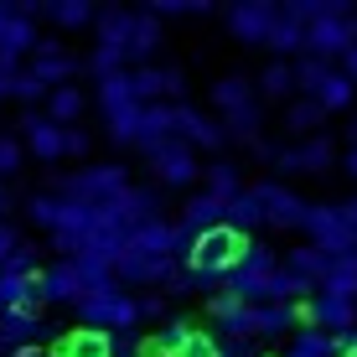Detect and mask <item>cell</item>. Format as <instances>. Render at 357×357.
Instances as JSON below:
<instances>
[{"label":"cell","instance_id":"cell-44","mask_svg":"<svg viewBox=\"0 0 357 357\" xmlns=\"http://www.w3.org/2000/svg\"><path fill=\"white\" fill-rule=\"evenodd\" d=\"M337 342V357H357V331H342V337H331Z\"/></svg>","mask_w":357,"mask_h":357},{"label":"cell","instance_id":"cell-18","mask_svg":"<svg viewBox=\"0 0 357 357\" xmlns=\"http://www.w3.org/2000/svg\"><path fill=\"white\" fill-rule=\"evenodd\" d=\"M331 155H337V145H331L326 135H311V140H301V145L275 151V166H280V171H326Z\"/></svg>","mask_w":357,"mask_h":357},{"label":"cell","instance_id":"cell-8","mask_svg":"<svg viewBox=\"0 0 357 357\" xmlns=\"http://www.w3.org/2000/svg\"><path fill=\"white\" fill-rule=\"evenodd\" d=\"M254 197H259L269 228H305V213H311V202H305L301 192L280 187V181H259V187H254Z\"/></svg>","mask_w":357,"mask_h":357},{"label":"cell","instance_id":"cell-42","mask_svg":"<svg viewBox=\"0 0 357 357\" xmlns=\"http://www.w3.org/2000/svg\"><path fill=\"white\" fill-rule=\"evenodd\" d=\"M68 155H89V130H68Z\"/></svg>","mask_w":357,"mask_h":357},{"label":"cell","instance_id":"cell-11","mask_svg":"<svg viewBox=\"0 0 357 357\" xmlns=\"http://www.w3.org/2000/svg\"><path fill=\"white\" fill-rule=\"evenodd\" d=\"M151 171H155V181H161V187H192V181L202 176V166H197V151H192L187 140L161 145V151L151 155Z\"/></svg>","mask_w":357,"mask_h":357},{"label":"cell","instance_id":"cell-7","mask_svg":"<svg viewBox=\"0 0 357 357\" xmlns=\"http://www.w3.org/2000/svg\"><path fill=\"white\" fill-rule=\"evenodd\" d=\"M347 47H357V16H326L316 26H305V57H347Z\"/></svg>","mask_w":357,"mask_h":357},{"label":"cell","instance_id":"cell-47","mask_svg":"<svg viewBox=\"0 0 357 357\" xmlns=\"http://www.w3.org/2000/svg\"><path fill=\"white\" fill-rule=\"evenodd\" d=\"M342 73H347V78L357 83V47H347V57H342Z\"/></svg>","mask_w":357,"mask_h":357},{"label":"cell","instance_id":"cell-35","mask_svg":"<svg viewBox=\"0 0 357 357\" xmlns=\"http://www.w3.org/2000/svg\"><path fill=\"white\" fill-rule=\"evenodd\" d=\"M243 311H249V301H243V295L238 290H233V285H223V290H218L213 295V301H207V316H213V321L218 326H228V321H238V316Z\"/></svg>","mask_w":357,"mask_h":357},{"label":"cell","instance_id":"cell-15","mask_svg":"<svg viewBox=\"0 0 357 357\" xmlns=\"http://www.w3.org/2000/svg\"><path fill=\"white\" fill-rule=\"evenodd\" d=\"M130 254H151V259H181L187 254V233H181L176 223H145L140 233L130 238Z\"/></svg>","mask_w":357,"mask_h":357},{"label":"cell","instance_id":"cell-14","mask_svg":"<svg viewBox=\"0 0 357 357\" xmlns=\"http://www.w3.org/2000/svg\"><path fill=\"white\" fill-rule=\"evenodd\" d=\"M21 145H26L36 161H63L68 155V130L52 125L47 114H26L21 119Z\"/></svg>","mask_w":357,"mask_h":357},{"label":"cell","instance_id":"cell-4","mask_svg":"<svg viewBox=\"0 0 357 357\" xmlns=\"http://www.w3.org/2000/svg\"><path fill=\"white\" fill-rule=\"evenodd\" d=\"M305 238L316 243V249H326L331 259H357V233L342 223V213L337 207H326V202H311V213H305Z\"/></svg>","mask_w":357,"mask_h":357},{"label":"cell","instance_id":"cell-1","mask_svg":"<svg viewBox=\"0 0 357 357\" xmlns=\"http://www.w3.org/2000/svg\"><path fill=\"white\" fill-rule=\"evenodd\" d=\"M249 254H254V238L223 223V228L197 233V238L187 243V254H181V264H187L192 280H218V275H238Z\"/></svg>","mask_w":357,"mask_h":357},{"label":"cell","instance_id":"cell-5","mask_svg":"<svg viewBox=\"0 0 357 357\" xmlns=\"http://www.w3.org/2000/svg\"><path fill=\"white\" fill-rule=\"evenodd\" d=\"M280 269H285V264L275 259V249L254 243V254L243 259V269H238V275L228 280V285L238 290V295H243L249 305H275V275H280Z\"/></svg>","mask_w":357,"mask_h":357},{"label":"cell","instance_id":"cell-29","mask_svg":"<svg viewBox=\"0 0 357 357\" xmlns=\"http://www.w3.org/2000/svg\"><path fill=\"white\" fill-rule=\"evenodd\" d=\"M259 223H264V207H259V197H254V187H243V192L228 202V228L249 233V228H259Z\"/></svg>","mask_w":357,"mask_h":357},{"label":"cell","instance_id":"cell-46","mask_svg":"<svg viewBox=\"0 0 357 357\" xmlns=\"http://www.w3.org/2000/svg\"><path fill=\"white\" fill-rule=\"evenodd\" d=\"M10 207H16V192H10L6 181H0V223H6V213H10Z\"/></svg>","mask_w":357,"mask_h":357},{"label":"cell","instance_id":"cell-6","mask_svg":"<svg viewBox=\"0 0 357 357\" xmlns=\"http://www.w3.org/2000/svg\"><path fill=\"white\" fill-rule=\"evenodd\" d=\"M145 352H151V357H223V347L213 342V331H202L192 321H171Z\"/></svg>","mask_w":357,"mask_h":357},{"label":"cell","instance_id":"cell-24","mask_svg":"<svg viewBox=\"0 0 357 357\" xmlns=\"http://www.w3.org/2000/svg\"><path fill=\"white\" fill-rule=\"evenodd\" d=\"M213 104L223 109V114H233V109H249V104H259V98H254V83L243 78V73H223V78L213 83Z\"/></svg>","mask_w":357,"mask_h":357},{"label":"cell","instance_id":"cell-22","mask_svg":"<svg viewBox=\"0 0 357 357\" xmlns=\"http://www.w3.org/2000/svg\"><path fill=\"white\" fill-rule=\"evenodd\" d=\"M83 109H89V93H83L78 83H63V89H52V98H47V119H52V125H63V130L78 125Z\"/></svg>","mask_w":357,"mask_h":357},{"label":"cell","instance_id":"cell-48","mask_svg":"<svg viewBox=\"0 0 357 357\" xmlns=\"http://www.w3.org/2000/svg\"><path fill=\"white\" fill-rule=\"evenodd\" d=\"M10 16H16V6H10V0H0V36H6V26H10Z\"/></svg>","mask_w":357,"mask_h":357},{"label":"cell","instance_id":"cell-36","mask_svg":"<svg viewBox=\"0 0 357 357\" xmlns=\"http://www.w3.org/2000/svg\"><path fill=\"white\" fill-rule=\"evenodd\" d=\"M47 16H52L57 26H89V21H98V10L89 6V0H52Z\"/></svg>","mask_w":357,"mask_h":357},{"label":"cell","instance_id":"cell-41","mask_svg":"<svg viewBox=\"0 0 357 357\" xmlns=\"http://www.w3.org/2000/svg\"><path fill=\"white\" fill-rule=\"evenodd\" d=\"M16 249H21V233L10 228V223H0V269H6L10 259H16Z\"/></svg>","mask_w":357,"mask_h":357},{"label":"cell","instance_id":"cell-38","mask_svg":"<svg viewBox=\"0 0 357 357\" xmlns=\"http://www.w3.org/2000/svg\"><path fill=\"white\" fill-rule=\"evenodd\" d=\"M57 207H63V197H52V192H31L26 197V218L36 228H47V233L57 228Z\"/></svg>","mask_w":357,"mask_h":357},{"label":"cell","instance_id":"cell-13","mask_svg":"<svg viewBox=\"0 0 357 357\" xmlns=\"http://www.w3.org/2000/svg\"><path fill=\"white\" fill-rule=\"evenodd\" d=\"M26 68L47 83V89H63L68 78H78V57L63 52V42H57V36H42V42H36V52H31Z\"/></svg>","mask_w":357,"mask_h":357},{"label":"cell","instance_id":"cell-9","mask_svg":"<svg viewBox=\"0 0 357 357\" xmlns=\"http://www.w3.org/2000/svg\"><path fill=\"white\" fill-rule=\"evenodd\" d=\"M275 21H280V6H275V0H243V6L228 10V31L238 36L243 47H264L269 31H275Z\"/></svg>","mask_w":357,"mask_h":357},{"label":"cell","instance_id":"cell-49","mask_svg":"<svg viewBox=\"0 0 357 357\" xmlns=\"http://www.w3.org/2000/svg\"><path fill=\"white\" fill-rule=\"evenodd\" d=\"M0 98H16V78H6V73H0Z\"/></svg>","mask_w":357,"mask_h":357},{"label":"cell","instance_id":"cell-39","mask_svg":"<svg viewBox=\"0 0 357 357\" xmlns=\"http://www.w3.org/2000/svg\"><path fill=\"white\" fill-rule=\"evenodd\" d=\"M21 151H26V145H21L16 135H0V181H6L10 171H21Z\"/></svg>","mask_w":357,"mask_h":357},{"label":"cell","instance_id":"cell-33","mask_svg":"<svg viewBox=\"0 0 357 357\" xmlns=\"http://www.w3.org/2000/svg\"><path fill=\"white\" fill-rule=\"evenodd\" d=\"M352 93H357V83H352L347 73L337 68V73H331V78L321 83V93H316V104H321L326 114H331V109H347V104H352Z\"/></svg>","mask_w":357,"mask_h":357},{"label":"cell","instance_id":"cell-26","mask_svg":"<svg viewBox=\"0 0 357 357\" xmlns=\"http://www.w3.org/2000/svg\"><path fill=\"white\" fill-rule=\"evenodd\" d=\"M166 36H161V16H151V10H135V31H130V57H140V68H145V57L161 47Z\"/></svg>","mask_w":357,"mask_h":357},{"label":"cell","instance_id":"cell-25","mask_svg":"<svg viewBox=\"0 0 357 357\" xmlns=\"http://www.w3.org/2000/svg\"><path fill=\"white\" fill-rule=\"evenodd\" d=\"M285 269H295L301 280H311V285L321 290V280L331 275V254L316 249V243H301V249H290V264H285Z\"/></svg>","mask_w":357,"mask_h":357},{"label":"cell","instance_id":"cell-34","mask_svg":"<svg viewBox=\"0 0 357 357\" xmlns=\"http://www.w3.org/2000/svg\"><path fill=\"white\" fill-rule=\"evenodd\" d=\"M331 73H337V68L321 63V57H301V63H295V89H305V98H316Z\"/></svg>","mask_w":357,"mask_h":357},{"label":"cell","instance_id":"cell-3","mask_svg":"<svg viewBox=\"0 0 357 357\" xmlns=\"http://www.w3.org/2000/svg\"><path fill=\"white\" fill-rule=\"evenodd\" d=\"M78 316H83V326H98V331H130L140 321V301H135L130 290H119V285H104V290L83 295Z\"/></svg>","mask_w":357,"mask_h":357},{"label":"cell","instance_id":"cell-19","mask_svg":"<svg viewBox=\"0 0 357 357\" xmlns=\"http://www.w3.org/2000/svg\"><path fill=\"white\" fill-rule=\"evenodd\" d=\"M42 295H47V301H73V305H83L89 280H83V269L73 264V259H57V264H47V275H42Z\"/></svg>","mask_w":357,"mask_h":357},{"label":"cell","instance_id":"cell-40","mask_svg":"<svg viewBox=\"0 0 357 357\" xmlns=\"http://www.w3.org/2000/svg\"><path fill=\"white\" fill-rule=\"evenodd\" d=\"M16 98H21V104H36V98H52V89H47V83L26 68V73L16 78Z\"/></svg>","mask_w":357,"mask_h":357},{"label":"cell","instance_id":"cell-32","mask_svg":"<svg viewBox=\"0 0 357 357\" xmlns=\"http://www.w3.org/2000/svg\"><path fill=\"white\" fill-rule=\"evenodd\" d=\"M259 93L264 98H290L295 93V63H269L259 73Z\"/></svg>","mask_w":357,"mask_h":357},{"label":"cell","instance_id":"cell-37","mask_svg":"<svg viewBox=\"0 0 357 357\" xmlns=\"http://www.w3.org/2000/svg\"><path fill=\"white\" fill-rule=\"evenodd\" d=\"M321 119H326V109L316 104V98H295V104L285 109V125H290L295 135H311L316 125H321Z\"/></svg>","mask_w":357,"mask_h":357},{"label":"cell","instance_id":"cell-17","mask_svg":"<svg viewBox=\"0 0 357 357\" xmlns=\"http://www.w3.org/2000/svg\"><path fill=\"white\" fill-rule=\"evenodd\" d=\"M228 223V202L223 197H213V192H197L187 207H181V218H176V228L187 233V243L197 238V233H207V228H223Z\"/></svg>","mask_w":357,"mask_h":357},{"label":"cell","instance_id":"cell-23","mask_svg":"<svg viewBox=\"0 0 357 357\" xmlns=\"http://www.w3.org/2000/svg\"><path fill=\"white\" fill-rule=\"evenodd\" d=\"M316 326L342 337V331L357 326V301H337V295H316Z\"/></svg>","mask_w":357,"mask_h":357},{"label":"cell","instance_id":"cell-30","mask_svg":"<svg viewBox=\"0 0 357 357\" xmlns=\"http://www.w3.org/2000/svg\"><path fill=\"white\" fill-rule=\"evenodd\" d=\"M321 295L357 301V259H331V275L321 280Z\"/></svg>","mask_w":357,"mask_h":357},{"label":"cell","instance_id":"cell-21","mask_svg":"<svg viewBox=\"0 0 357 357\" xmlns=\"http://www.w3.org/2000/svg\"><path fill=\"white\" fill-rule=\"evenodd\" d=\"M140 98H135V78L130 68L125 73H109V78H98V109H104V119L125 114V109H135Z\"/></svg>","mask_w":357,"mask_h":357},{"label":"cell","instance_id":"cell-2","mask_svg":"<svg viewBox=\"0 0 357 357\" xmlns=\"http://www.w3.org/2000/svg\"><path fill=\"white\" fill-rule=\"evenodd\" d=\"M125 187H130L125 166H83L73 176H52V197H68V202H83V207H104Z\"/></svg>","mask_w":357,"mask_h":357},{"label":"cell","instance_id":"cell-10","mask_svg":"<svg viewBox=\"0 0 357 357\" xmlns=\"http://www.w3.org/2000/svg\"><path fill=\"white\" fill-rule=\"evenodd\" d=\"M130 78H135V98L140 104H181V89H187L181 68H155V63L130 68Z\"/></svg>","mask_w":357,"mask_h":357},{"label":"cell","instance_id":"cell-28","mask_svg":"<svg viewBox=\"0 0 357 357\" xmlns=\"http://www.w3.org/2000/svg\"><path fill=\"white\" fill-rule=\"evenodd\" d=\"M202 181H207L202 192L223 197V202H233V197L243 192V176H238V166H233V161H213V166H202Z\"/></svg>","mask_w":357,"mask_h":357},{"label":"cell","instance_id":"cell-43","mask_svg":"<svg viewBox=\"0 0 357 357\" xmlns=\"http://www.w3.org/2000/svg\"><path fill=\"white\" fill-rule=\"evenodd\" d=\"M145 316H166V295H140V321Z\"/></svg>","mask_w":357,"mask_h":357},{"label":"cell","instance_id":"cell-20","mask_svg":"<svg viewBox=\"0 0 357 357\" xmlns=\"http://www.w3.org/2000/svg\"><path fill=\"white\" fill-rule=\"evenodd\" d=\"M98 47H109V52H125L130 57V31H135V10H119V6H109V10H98Z\"/></svg>","mask_w":357,"mask_h":357},{"label":"cell","instance_id":"cell-12","mask_svg":"<svg viewBox=\"0 0 357 357\" xmlns=\"http://www.w3.org/2000/svg\"><path fill=\"white\" fill-rule=\"evenodd\" d=\"M47 357H119L114 331H98V326H73L47 347Z\"/></svg>","mask_w":357,"mask_h":357},{"label":"cell","instance_id":"cell-50","mask_svg":"<svg viewBox=\"0 0 357 357\" xmlns=\"http://www.w3.org/2000/svg\"><path fill=\"white\" fill-rule=\"evenodd\" d=\"M347 171H352V176H357V145H352V151H347Z\"/></svg>","mask_w":357,"mask_h":357},{"label":"cell","instance_id":"cell-16","mask_svg":"<svg viewBox=\"0 0 357 357\" xmlns=\"http://www.w3.org/2000/svg\"><path fill=\"white\" fill-rule=\"evenodd\" d=\"M176 140H187L192 151L202 145V151H218V145L228 140V130L218 125L213 114H202V109H192V104H176Z\"/></svg>","mask_w":357,"mask_h":357},{"label":"cell","instance_id":"cell-45","mask_svg":"<svg viewBox=\"0 0 357 357\" xmlns=\"http://www.w3.org/2000/svg\"><path fill=\"white\" fill-rule=\"evenodd\" d=\"M337 213H342V223H347L357 233V197H347V202H337Z\"/></svg>","mask_w":357,"mask_h":357},{"label":"cell","instance_id":"cell-27","mask_svg":"<svg viewBox=\"0 0 357 357\" xmlns=\"http://www.w3.org/2000/svg\"><path fill=\"white\" fill-rule=\"evenodd\" d=\"M259 125H264L259 104H249V109H233V114H223V130H228V140H243L249 151H254V145H264V140H259Z\"/></svg>","mask_w":357,"mask_h":357},{"label":"cell","instance_id":"cell-31","mask_svg":"<svg viewBox=\"0 0 357 357\" xmlns=\"http://www.w3.org/2000/svg\"><path fill=\"white\" fill-rule=\"evenodd\" d=\"M264 47H269V52H301V47H305V26L285 16V6H280V21H275V31H269Z\"/></svg>","mask_w":357,"mask_h":357}]
</instances>
